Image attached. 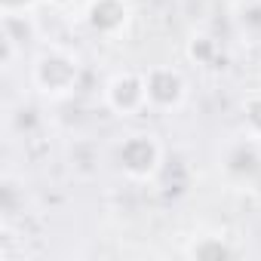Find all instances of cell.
<instances>
[{"mask_svg": "<svg viewBox=\"0 0 261 261\" xmlns=\"http://www.w3.org/2000/svg\"><path fill=\"white\" fill-rule=\"evenodd\" d=\"M151 145L148 142H133V145H126V151H123V160L133 166V169H145V166H151Z\"/></svg>", "mask_w": 261, "mask_h": 261, "instance_id": "6da1fadb", "label": "cell"}, {"mask_svg": "<svg viewBox=\"0 0 261 261\" xmlns=\"http://www.w3.org/2000/svg\"><path fill=\"white\" fill-rule=\"evenodd\" d=\"M175 92H178V80H175V77H166V74L154 77V95H157L160 101L175 98Z\"/></svg>", "mask_w": 261, "mask_h": 261, "instance_id": "3957f363", "label": "cell"}, {"mask_svg": "<svg viewBox=\"0 0 261 261\" xmlns=\"http://www.w3.org/2000/svg\"><path fill=\"white\" fill-rule=\"evenodd\" d=\"M200 255H203V258H209V255H215V258H227V249H218V246H212V249H203Z\"/></svg>", "mask_w": 261, "mask_h": 261, "instance_id": "8992f818", "label": "cell"}, {"mask_svg": "<svg viewBox=\"0 0 261 261\" xmlns=\"http://www.w3.org/2000/svg\"><path fill=\"white\" fill-rule=\"evenodd\" d=\"M252 120H255V123H261V105H255V108H252Z\"/></svg>", "mask_w": 261, "mask_h": 261, "instance_id": "52a82bcc", "label": "cell"}, {"mask_svg": "<svg viewBox=\"0 0 261 261\" xmlns=\"http://www.w3.org/2000/svg\"><path fill=\"white\" fill-rule=\"evenodd\" d=\"M117 98L129 105V101L136 98V83H123V86H120V92H117Z\"/></svg>", "mask_w": 261, "mask_h": 261, "instance_id": "277c9868", "label": "cell"}, {"mask_svg": "<svg viewBox=\"0 0 261 261\" xmlns=\"http://www.w3.org/2000/svg\"><path fill=\"white\" fill-rule=\"evenodd\" d=\"M68 71L62 68V62H49V68H46V77H65Z\"/></svg>", "mask_w": 261, "mask_h": 261, "instance_id": "5b68a950", "label": "cell"}, {"mask_svg": "<svg viewBox=\"0 0 261 261\" xmlns=\"http://www.w3.org/2000/svg\"><path fill=\"white\" fill-rule=\"evenodd\" d=\"M10 4H19V0H10Z\"/></svg>", "mask_w": 261, "mask_h": 261, "instance_id": "ba28073f", "label": "cell"}, {"mask_svg": "<svg viewBox=\"0 0 261 261\" xmlns=\"http://www.w3.org/2000/svg\"><path fill=\"white\" fill-rule=\"evenodd\" d=\"M120 7L117 4H101V7H95V25L98 28H111V25H117L120 22Z\"/></svg>", "mask_w": 261, "mask_h": 261, "instance_id": "7a4b0ae2", "label": "cell"}]
</instances>
